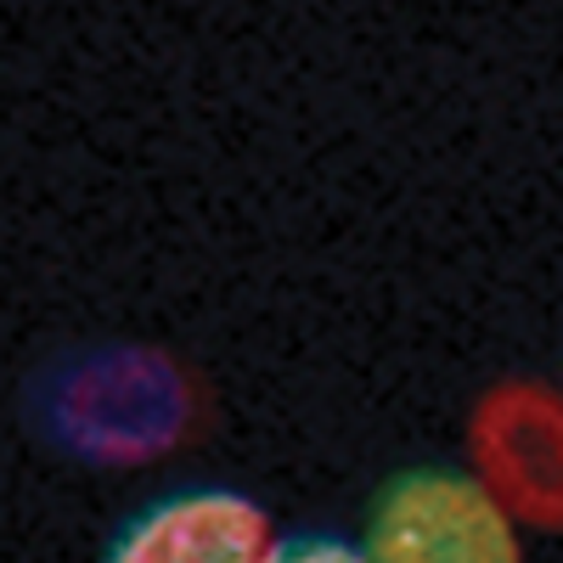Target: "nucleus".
I'll return each mask as SVG.
<instances>
[{
	"instance_id": "39448f33",
	"label": "nucleus",
	"mask_w": 563,
	"mask_h": 563,
	"mask_svg": "<svg viewBox=\"0 0 563 563\" xmlns=\"http://www.w3.org/2000/svg\"><path fill=\"white\" fill-rule=\"evenodd\" d=\"M265 563H366L361 541L327 536V530H299V536H276Z\"/></svg>"
},
{
	"instance_id": "f257e3e1",
	"label": "nucleus",
	"mask_w": 563,
	"mask_h": 563,
	"mask_svg": "<svg viewBox=\"0 0 563 563\" xmlns=\"http://www.w3.org/2000/svg\"><path fill=\"white\" fill-rule=\"evenodd\" d=\"M34 434L90 467H147L186 445L198 389L147 344H97L52 361L29 384Z\"/></svg>"
},
{
	"instance_id": "f03ea898",
	"label": "nucleus",
	"mask_w": 563,
	"mask_h": 563,
	"mask_svg": "<svg viewBox=\"0 0 563 563\" xmlns=\"http://www.w3.org/2000/svg\"><path fill=\"white\" fill-rule=\"evenodd\" d=\"M366 563H525V525L474 467H406L366 507Z\"/></svg>"
},
{
	"instance_id": "7ed1b4c3",
	"label": "nucleus",
	"mask_w": 563,
	"mask_h": 563,
	"mask_svg": "<svg viewBox=\"0 0 563 563\" xmlns=\"http://www.w3.org/2000/svg\"><path fill=\"white\" fill-rule=\"evenodd\" d=\"M474 479L525 530L563 536V389L547 378H501L467 417Z\"/></svg>"
},
{
	"instance_id": "20e7f679",
	"label": "nucleus",
	"mask_w": 563,
	"mask_h": 563,
	"mask_svg": "<svg viewBox=\"0 0 563 563\" xmlns=\"http://www.w3.org/2000/svg\"><path fill=\"white\" fill-rule=\"evenodd\" d=\"M276 547L271 512L231 485H186L113 530L102 563H265Z\"/></svg>"
}]
</instances>
